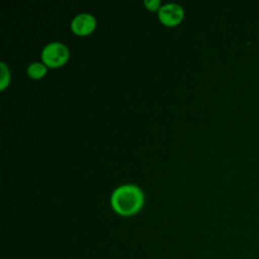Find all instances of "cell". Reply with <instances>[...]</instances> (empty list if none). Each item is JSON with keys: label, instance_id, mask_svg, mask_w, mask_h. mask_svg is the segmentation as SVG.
I'll return each instance as SVG.
<instances>
[{"label": "cell", "instance_id": "6da1fadb", "mask_svg": "<svg viewBox=\"0 0 259 259\" xmlns=\"http://www.w3.org/2000/svg\"><path fill=\"white\" fill-rule=\"evenodd\" d=\"M110 201L117 213L130 215L140 210L144 203V194L138 186L125 184L114 189Z\"/></svg>", "mask_w": 259, "mask_h": 259}, {"label": "cell", "instance_id": "7a4b0ae2", "mask_svg": "<svg viewBox=\"0 0 259 259\" xmlns=\"http://www.w3.org/2000/svg\"><path fill=\"white\" fill-rule=\"evenodd\" d=\"M69 58L67 47L58 41H53L47 45L41 52V59L46 65L50 67H59L63 65Z\"/></svg>", "mask_w": 259, "mask_h": 259}, {"label": "cell", "instance_id": "3957f363", "mask_svg": "<svg viewBox=\"0 0 259 259\" xmlns=\"http://www.w3.org/2000/svg\"><path fill=\"white\" fill-rule=\"evenodd\" d=\"M159 19L166 25H175L183 17V9L176 3H167L162 5L158 11Z\"/></svg>", "mask_w": 259, "mask_h": 259}, {"label": "cell", "instance_id": "277c9868", "mask_svg": "<svg viewBox=\"0 0 259 259\" xmlns=\"http://www.w3.org/2000/svg\"><path fill=\"white\" fill-rule=\"evenodd\" d=\"M96 25L95 18L89 13H81L76 15L71 22L72 30L79 35L90 33Z\"/></svg>", "mask_w": 259, "mask_h": 259}, {"label": "cell", "instance_id": "5b68a950", "mask_svg": "<svg viewBox=\"0 0 259 259\" xmlns=\"http://www.w3.org/2000/svg\"><path fill=\"white\" fill-rule=\"evenodd\" d=\"M46 72H47V67L44 64L38 63V62L31 63L27 68L28 75L32 78H35V79L42 77Z\"/></svg>", "mask_w": 259, "mask_h": 259}, {"label": "cell", "instance_id": "8992f818", "mask_svg": "<svg viewBox=\"0 0 259 259\" xmlns=\"http://www.w3.org/2000/svg\"><path fill=\"white\" fill-rule=\"evenodd\" d=\"M1 89H4L5 86L8 84L9 82V71L8 68L6 67V65L4 63H1Z\"/></svg>", "mask_w": 259, "mask_h": 259}, {"label": "cell", "instance_id": "52a82bcc", "mask_svg": "<svg viewBox=\"0 0 259 259\" xmlns=\"http://www.w3.org/2000/svg\"><path fill=\"white\" fill-rule=\"evenodd\" d=\"M144 3L150 10H156L157 8H159L160 5L159 0H145Z\"/></svg>", "mask_w": 259, "mask_h": 259}]
</instances>
